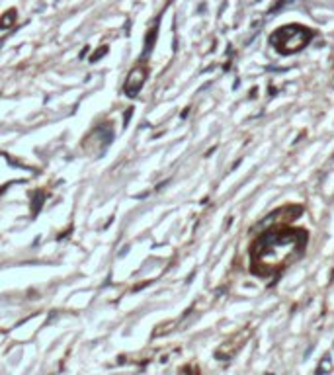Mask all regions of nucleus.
<instances>
[{"instance_id":"nucleus-1","label":"nucleus","mask_w":334,"mask_h":375,"mask_svg":"<svg viewBox=\"0 0 334 375\" xmlns=\"http://www.w3.org/2000/svg\"><path fill=\"white\" fill-rule=\"evenodd\" d=\"M14 20H16L14 12H12V10H10V12H6V14L0 18V28H10V26L14 24Z\"/></svg>"},{"instance_id":"nucleus-2","label":"nucleus","mask_w":334,"mask_h":375,"mask_svg":"<svg viewBox=\"0 0 334 375\" xmlns=\"http://www.w3.org/2000/svg\"><path fill=\"white\" fill-rule=\"evenodd\" d=\"M333 372V360L331 358H325L323 362H321V366H319V375H327Z\"/></svg>"}]
</instances>
